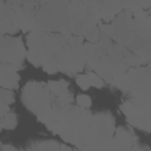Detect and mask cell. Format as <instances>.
I'll list each match as a JSON object with an SVG mask.
<instances>
[{"instance_id": "cell-17", "label": "cell", "mask_w": 151, "mask_h": 151, "mask_svg": "<svg viewBox=\"0 0 151 151\" xmlns=\"http://www.w3.org/2000/svg\"><path fill=\"white\" fill-rule=\"evenodd\" d=\"M74 151H83V150H80V149H78V150H74Z\"/></svg>"}, {"instance_id": "cell-6", "label": "cell", "mask_w": 151, "mask_h": 151, "mask_svg": "<svg viewBox=\"0 0 151 151\" xmlns=\"http://www.w3.org/2000/svg\"><path fill=\"white\" fill-rule=\"evenodd\" d=\"M0 51L1 64L15 70H19L25 58H27V50L20 38L2 35L0 40Z\"/></svg>"}, {"instance_id": "cell-4", "label": "cell", "mask_w": 151, "mask_h": 151, "mask_svg": "<svg viewBox=\"0 0 151 151\" xmlns=\"http://www.w3.org/2000/svg\"><path fill=\"white\" fill-rule=\"evenodd\" d=\"M132 97H151V66L130 67L114 84Z\"/></svg>"}, {"instance_id": "cell-16", "label": "cell", "mask_w": 151, "mask_h": 151, "mask_svg": "<svg viewBox=\"0 0 151 151\" xmlns=\"http://www.w3.org/2000/svg\"><path fill=\"white\" fill-rule=\"evenodd\" d=\"M129 151H151V150H149L147 147H144V146H139V145H134L133 147H131Z\"/></svg>"}, {"instance_id": "cell-13", "label": "cell", "mask_w": 151, "mask_h": 151, "mask_svg": "<svg viewBox=\"0 0 151 151\" xmlns=\"http://www.w3.org/2000/svg\"><path fill=\"white\" fill-rule=\"evenodd\" d=\"M76 101H77L78 106H80L83 109H87V110H88V107L92 104V100H91V98L87 94H79V96H77Z\"/></svg>"}, {"instance_id": "cell-2", "label": "cell", "mask_w": 151, "mask_h": 151, "mask_svg": "<svg viewBox=\"0 0 151 151\" xmlns=\"http://www.w3.org/2000/svg\"><path fill=\"white\" fill-rule=\"evenodd\" d=\"M21 101L28 111L37 116L39 122L52 112L64 107L52 94L47 84L40 81H29L24 86Z\"/></svg>"}, {"instance_id": "cell-5", "label": "cell", "mask_w": 151, "mask_h": 151, "mask_svg": "<svg viewBox=\"0 0 151 151\" xmlns=\"http://www.w3.org/2000/svg\"><path fill=\"white\" fill-rule=\"evenodd\" d=\"M120 110L132 126L151 132V97H132L120 105Z\"/></svg>"}, {"instance_id": "cell-3", "label": "cell", "mask_w": 151, "mask_h": 151, "mask_svg": "<svg viewBox=\"0 0 151 151\" xmlns=\"http://www.w3.org/2000/svg\"><path fill=\"white\" fill-rule=\"evenodd\" d=\"M114 131V117L109 111L93 113L90 124V143L85 151H110Z\"/></svg>"}, {"instance_id": "cell-1", "label": "cell", "mask_w": 151, "mask_h": 151, "mask_svg": "<svg viewBox=\"0 0 151 151\" xmlns=\"http://www.w3.org/2000/svg\"><path fill=\"white\" fill-rule=\"evenodd\" d=\"M27 59L34 67H41L50 74L63 72L78 76L86 64L80 37L44 31L27 35Z\"/></svg>"}, {"instance_id": "cell-12", "label": "cell", "mask_w": 151, "mask_h": 151, "mask_svg": "<svg viewBox=\"0 0 151 151\" xmlns=\"http://www.w3.org/2000/svg\"><path fill=\"white\" fill-rule=\"evenodd\" d=\"M76 81H77V85L83 88V90H87L91 87V83H90V78H88V74H78L76 77Z\"/></svg>"}, {"instance_id": "cell-7", "label": "cell", "mask_w": 151, "mask_h": 151, "mask_svg": "<svg viewBox=\"0 0 151 151\" xmlns=\"http://www.w3.org/2000/svg\"><path fill=\"white\" fill-rule=\"evenodd\" d=\"M136 25H137V21L133 18V15L131 14V12L124 9L122 13H119L112 20L111 39L114 40L117 44L126 45L130 41V39L136 29Z\"/></svg>"}, {"instance_id": "cell-15", "label": "cell", "mask_w": 151, "mask_h": 151, "mask_svg": "<svg viewBox=\"0 0 151 151\" xmlns=\"http://www.w3.org/2000/svg\"><path fill=\"white\" fill-rule=\"evenodd\" d=\"M1 151H19L17 147H14L13 145H9V144H4L1 146Z\"/></svg>"}, {"instance_id": "cell-14", "label": "cell", "mask_w": 151, "mask_h": 151, "mask_svg": "<svg viewBox=\"0 0 151 151\" xmlns=\"http://www.w3.org/2000/svg\"><path fill=\"white\" fill-rule=\"evenodd\" d=\"M14 100V94L12 90H6V88H1V104H6L9 105L11 103H13Z\"/></svg>"}, {"instance_id": "cell-8", "label": "cell", "mask_w": 151, "mask_h": 151, "mask_svg": "<svg viewBox=\"0 0 151 151\" xmlns=\"http://www.w3.org/2000/svg\"><path fill=\"white\" fill-rule=\"evenodd\" d=\"M136 144H137L136 133L129 127L120 126L114 131L110 145V151H129Z\"/></svg>"}, {"instance_id": "cell-10", "label": "cell", "mask_w": 151, "mask_h": 151, "mask_svg": "<svg viewBox=\"0 0 151 151\" xmlns=\"http://www.w3.org/2000/svg\"><path fill=\"white\" fill-rule=\"evenodd\" d=\"M19 80H20V78H19V74H18V70L1 64V67H0V85H1V88L14 90V88L18 87Z\"/></svg>"}, {"instance_id": "cell-9", "label": "cell", "mask_w": 151, "mask_h": 151, "mask_svg": "<svg viewBox=\"0 0 151 151\" xmlns=\"http://www.w3.org/2000/svg\"><path fill=\"white\" fill-rule=\"evenodd\" d=\"M47 86L52 94L58 99V101L61 105H68L73 100L72 93L68 91V83L64 79L59 80H51L47 83Z\"/></svg>"}, {"instance_id": "cell-11", "label": "cell", "mask_w": 151, "mask_h": 151, "mask_svg": "<svg viewBox=\"0 0 151 151\" xmlns=\"http://www.w3.org/2000/svg\"><path fill=\"white\" fill-rule=\"evenodd\" d=\"M0 113H1V129L2 130H12L17 126L18 124L17 114L13 111H11L9 105L1 104Z\"/></svg>"}]
</instances>
